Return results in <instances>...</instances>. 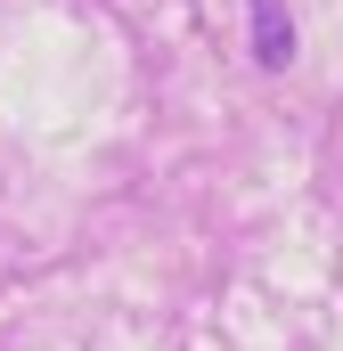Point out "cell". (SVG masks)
<instances>
[{
  "label": "cell",
  "mask_w": 343,
  "mask_h": 351,
  "mask_svg": "<svg viewBox=\"0 0 343 351\" xmlns=\"http://www.w3.org/2000/svg\"><path fill=\"white\" fill-rule=\"evenodd\" d=\"M254 58L278 74L294 58V25H286V0H254Z\"/></svg>",
  "instance_id": "6da1fadb"
}]
</instances>
